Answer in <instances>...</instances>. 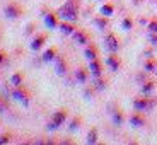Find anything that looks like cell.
Wrapping results in <instances>:
<instances>
[{
	"mask_svg": "<svg viewBox=\"0 0 157 145\" xmlns=\"http://www.w3.org/2000/svg\"><path fill=\"white\" fill-rule=\"evenodd\" d=\"M113 121H114V125H118V126L123 123V116H121L120 111H114V113H113Z\"/></svg>",
	"mask_w": 157,
	"mask_h": 145,
	"instance_id": "cell-22",
	"label": "cell"
},
{
	"mask_svg": "<svg viewBox=\"0 0 157 145\" xmlns=\"http://www.w3.org/2000/svg\"><path fill=\"white\" fill-rule=\"evenodd\" d=\"M149 31L152 32V34H157V21H152V22L149 24Z\"/></svg>",
	"mask_w": 157,
	"mask_h": 145,
	"instance_id": "cell-26",
	"label": "cell"
},
{
	"mask_svg": "<svg viewBox=\"0 0 157 145\" xmlns=\"http://www.w3.org/2000/svg\"><path fill=\"white\" fill-rule=\"evenodd\" d=\"M22 82H24L22 72H16V74L10 77V84H12L14 87H21V86H22Z\"/></svg>",
	"mask_w": 157,
	"mask_h": 145,
	"instance_id": "cell-17",
	"label": "cell"
},
{
	"mask_svg": "<svg viewBox=\"0 0 157 145\" xmlns=\"http://www.w3.org/2000/svg\"><path fill=\"white\" fill-rule=\"evenodd\" d=\"M154 82H147L145 86H142V92H144V94H149V92H152L154 90Z\"/></svg>",
	"mask_w": 157,
	"mask_h": 145,
	"instance_id": "cell-23",
	"label": "cell"
},
{
	"mask_svg": "<svg viewBox=\"0 0 157 145\" xmlns=\"http://www.w3.org/2000/svg\"><path fill=\"white\" fill-rule=\"evenodd\" d=\"M4 12H5V17H9V19H17V17L22 16V9H21L19 4H9L4 9Z\"/></svg>",
	"mask_w": 157,
	"mask_h": 145,
	"instance_id": "cell-5",
	"label": "cell"
},
{
	"mask_svg": "<svg viewBox=\"0 0 157 145\" xmlns=\"http://www.w3.org/2000/svg\"><path fill=\"white\" fill-rule=\"evenodd\" d=\"M4 62H5V53L0 50V63H4Z\"/></svg>",
	"mask_w": 157,
	"mask_h": 145,
	"instance_id": "cell-31",
	"label": "cell"
},
{
	"mask_svg": "<svg viewBox=\"0 0 157 145\" xmlns=\"http://www.w3.org/2000/svg\"><path fill=\"white\" fill-rule=\"evenodd\" d=\"M10 96L16 99V101L24 102V106H29V90L24 89L22 86H21V87H14V90L10 92Z\"/></svg>",
	"mask_w": 157,
	"mask_h": 145,
	"instance_id": "cell-3",
	"label": "cell"
},
{
	"mask_svg": "<svg viewBox=\"0 0 157 145\" xmlns=\"http://www.w3.org/2000/svg\"><path fill=\"white\" fill-rule=\"evenodd\" d=\"M56 58V48L55 46H51V48H48L46 51H44L43 53V56H41V60H43V62H51V60H55Z\"/></svg>",
	"mask_w": 157,
	"mask_h": 145,
	"instance_id": "cell-13",
	"label": "cell"
},
{
	"mask_svg": "<svg viewBox=\"0 0 157 145\" xmlns=\"http://www.w3.org/2000/svg\"><path fill=\"white\" fill-rule=\"evenodd\" d=\"M67 116H68V111H67V109H58V111H55V114H53V118H51V121H48L46 128H48V130H58L60 126L63 125V123L67 121Z\"/></svg>",
	"mask_w": 157,
	"mask_h": 145,
	"instance_id": "cell-2",
	"label": "cell"
},
{
	"mask_svg": "<svg viewBox=\"0 0 157 145\" xmlns=\"http://www.w3.org/2000/svg\"><path fill=\"white\" fill-rule=\"evenodd\" d=\"M55 70H56L58 75L67 74V60L62 58V56H58V58H56V63H55Z\"/></svg>",
	"mask_w": 157,
	"mask_h": 145,
	"instance_id": "cell-10",
	"label": "cell"
},
{
	"mask_svg": "<svg viewBox=\"0 0 157 145\" xmlns=\"http://www.w3.org/2000/svg\"><path fill=\"white\" fill-rule=\"evenodd\" d=\"M130 123H132L133 126H144L145 125V118L142 116L140 113H135V114L130 116Z\"/></svg>",
	"mask_w": 157,
	"mask_h": 145,
	"instance_id": "cell-15",
	"label": "cell"
},
{
	"mask_svg": "<svg viewBox=\"0 0 157 145\" xmlns=\"http://www.w3.org/2000/svg\"><path fill=\"white\" fill-rule=\"evenodd\" d=\"M56 14H51V12H48L46 16H44V24H46L50 29H55L56 26H58V21H56Z\"/></svg>",
	"mask_w": 157,
	"mask_h": 145,
	"instance_id": "cell-11",
	"label": "cell"
},
{
	"mask_svg": "<svg viewBox=\"0 0 157 145\" xmlns=\"http://www.w3.org/2000/svg\"><path fill=\"white\" fill-rule=\"evenodd\" d=\"M5 109H7V106H5V102H2V99H0V113H5Z\"/></svg>",
	"mask_w": 157,
	"mask_h": 145,
	"instance_id": "cell-30",
	"label": "cell"
},
{
	"mask_svg": "<svg viewBox=\"0 0 157 145\" xmlns=\"http://www.w3.org/2000/svg\"><path fill=\"white\" fill-rule=\"evenodd\" d=\"M96 142H98V130L92 128L87 135V143H96Z\"/></svg>",
	"mask_w": 157,
	"mask_h": 145,
	"instance_id": "cell-20",
	"label": "cell"
},
{
	"mask_svg": "<svg viewBox=\"0 0 157 145\" xmlns=\"http://www.w3.org/2000/svg\"><path fill=\"white\" fill-rule=\"evenodd\" d=\"M87 77H89V72H87L86 68H78V70L75 72V80H77L78 84H86Z\"/></svg>",
	"mask_w": 157,
	"mask_h": 145,
	"instance_id": "cell-14",
	"label": "cell"
},
{
	"mask_svg": "<svg viewBox=\"0 0 157 145\" xmlns=\"http://www.w3.org/2000/svg\"><path fill=\"white\" fill-rule=\"evenodd\" d=\"M155 106V101L149 97H142V99H135L133 101V108L137 111H149Z\"/></svg>",
	"mask_w": 157,
	"mask_h": 145,
	"instance_id": "cell-4",
	"label": "cell"
},
{
	"mask_svg": "<svg viewBox=\"0 0 157 145\" xmlns=\"http://www.w3.org/2000/svg\"><path fill=\"white\" fill-rule=\"evenodd\" d=\"M84 55H86V58L89 60H96L98 58V50H96V46H92V44H90V46H87L86 48V53H84Z\"/></svg>",
	"mask_w": 157,
	"mask_h": 145,
	"instance_id": "cell-18",
	"label": "cell"
},
{
	"mask_svg": "<svg viewBox=\"0 0 157 145\" xmlns=\"http://www.w3.org/2000/svg\"><path fill=\"white\" fill-rule=\"evenodd\" d=\"M9 142H10V135H9V133H4L2 137H0V145L9 143Z\"/></svg>",
	"mask_w": 157,
	"mask_h": 145,
	"instance_id": "cell-27",
	"label": "cell"
},
{
	"mask_svg": "<svg viewBox=\"0 0 157 145\" xmlns=\"http://www.w3.org/2000/svg\"><path fill=\"white\" fill-rule=\"evenodd\" d=\"M72 36H74V41L77 44H87L89 43V36H87V32H84V31H78L77 29Z\"/></svg>",
	"mask_w": 157,
	"mask_h": 145,
	"instance_id": "cell-8",
	"label": "cell"
},
{
	"mask_svg": "<svg viewBox=\"0 0 157 145\" xmlns=\"http://www.w3.org/2000/svg\"><path fill=\"white\" fill-rule=\"evenodd\" d=\"M132 26H133V21L130 19V17L123 19V29H125V31H130V29H132Z\"/></svg>",
	"mask_w": 157,
	"mask_h": 145,
	"instance_id": "cell-24",
	"label": "cell"
},
{
	"mask_svg": "<svg viewBox=\"0 0 157 145\" xmlns=\"http://www.w3.org/2000/svg\"><path fill=\"white\" fill-rule=\"evenodd\" d=\"M104 43H106V48L111 51V53H116L118 48H120V43H118V38L114 34H108L106 39H104Z\"/></svg>",
	"mask_w": 157,
	"mask_h": 145,
	"instance_id": "cell-6",
	"label": "cell"
},
{
	"mask_svg": "<svg viewBox=\"0 0 157 145\" xmlns=\"http://www.w3.org/2000/svg\"><path fill=\"white\" fill-rule=\"evenodd\" d=\"M60 31H62L63 34H74V32H75V28L72 26L70 21H63V22L60 24Z\"/></svg>",
	"mask_w": 157,
	"mask_h": 145,
	"instance_id": "cell-16",
	"label": "cell"
},
{
	"mask_svg": "<svg viewBox=\"0 0 157 145\" xmlns=\"http://www.w3.org/2000/svg\"><path fill=\"white\" fill-rule=\"evenodd\" d=\"M89 70H90V74L94 75L96 78L101 77V62H99L98 58L90 60V62H89Z\"/></svg>",
	"mask_w": 157,
	"mask_h": 145,
	"instance_id": "cell-9",
	"label": "cell"
},
{
	"mask_svg": "<svg viewBox=\"0 0 157 145\" xmlns=\"http://www.w3.org/2000/svg\"><path fill=\"white\" fill-rule=\"evenodd\" d=\"M154 67H155V62H154V60H149V62L145 63V70L147 72H154Z\"/></svg>",
	"mask_w": 157,
	"mask_h": 145,
	"instance_id": "cell-25",
	"label": "cell"
},
{
	"mask_svg": "<svg viewBox=\"0 0 157 145\" xmlns=\"http://www.w3.org/2000/svg\"><path fill=\"white\" fill-rule=\"evenodd\" d=\"M150 41H152L154 44H157V34H155V36H152V38H150Z\"/></svg>",
	"mask_w": 157,
	"mask_h": 145,
	"instance_id": "cell-32",
	"label": "cell"
},
{
	"mask_svg": "<svg viewBox=\"0 0 157 145\" xmlns=\"http://www.w3.org/2000/svg\"><path fill=\"white\" fill-rule=\"evenodd\" d=\"M78 123H80V120H77V118H75L74 121L70 123V132H75V130H77L78 126H80V125H78Z\"/></svg>",
	"mask_w": 157,
	"mask_h": 145,
	"instance_id": "cell-28",
	"label": "cell"
},
{
	"mask_svg": "<svg viewBox=\"0 0 157 145\" xmlns=\"http://www.w3.org/2000/svg\"><path fill=\"white\" fill-rule=\"evenodd\" d=\"M104 87H106V84H104V80H101V78L98 77V80H96V89H104Z\"/></svg>",
	"mask_w": 157,
	"mask_h": 145,
	"instance_id": "cell-29",
	"label": "cell"
},
{
	"mask_svg": "<svg viewBox=\"0 0 157 145\" xmlns=\"http://www.w3.org/2000/svg\"><path fill=\"white\" fill-rule=\"evenodd\" d=\"M56 16H58L62 21H70V22H75L77 17H78V9H77V5H75V2H74V0H67V2L58 9Z\"/></svg>",
	"mask_w": 157,
	"mask_h": 145,
	"instance_id": "cell-1",
	"label": "cell"
},
{
	"mask_svg": "<svg viewBox=\"0 0 157 145\" xmlns=\"http://www.w3.org/2000/svg\"><path fill=\"white\" fill-rule=\"evenodd\" d=\"M46 38H48V34H46V32H41V34H36V38L33 39V43H31V50L38 51L39 48H41L44 43H46Z\"/></svg>",
	"mask_w": 157,
	"mask_h": 145,
	"instance_id": "cell-7",
	"label": "cell"
},
{
	"mask_svg": "<svg viewBox=\"0 0 157 145\" xmlns=\"http://www.w3.org/2000/svg\"><path fill=\"white\" fill-rule=\"evenodd\" d=\"M94 24L98 26L99 29H104L108 26V19L106 17H98V19H94Z\"/></svg>",
	"mask_w": 157,
	"mask_h": 145,
	"instance_id": "cell-21",
	"label": "cell"
},
{
	"mask_svg": "<svg viewBox=\"0 0 157 145\" xmlns=\"http://www.w3.org/2000/svg\"><path fill=\"white\" fill-rule=\"evenodd\" d=\"M113 12H114V7H113V5H111V4H106V5H102V7H101V14H102V16H113Z\"/></svg>",
	"mask_w": 157,
	"mask_h": 145,
	"instance_id": "cell-19",
	"label": "cell"
},
{
	"mask_svg": "<svg viewBox=\"0 0 157 145\" xmlns=\"http://www.w3.org/2000/svg\"><path fill=\"white\" fill-rule=\"evenodd\" d=\"M106 63L109 65V68H111L113 72H116L118 68H120V65H121V62H120V58H118V56L114 55V53H113V55H109V56H108Z\"/></svg>",
	"mask_w": 157,
	"mask_h": 145,
	"instance_id": "cell-12",
	"label": "cell"
}]
</instances>
